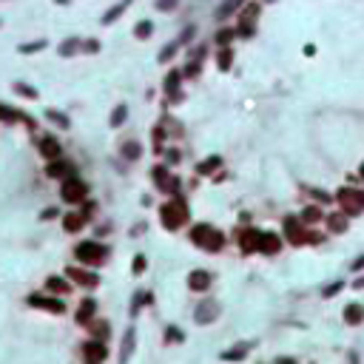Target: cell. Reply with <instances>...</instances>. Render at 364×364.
Returning a JSON list of instances; mask_svg holds the SVG:
<instances>
[{
	"mask_svg": "<svg viewBox=\"0 0 364 364\" xmlns=\"http://www.w3.org/2000/svg\"><path fill=\"white\" fill-rule=\"evenodd\" d=\"M77 253H80L83 259H97L100 248H97V245H83V248H77Z\"/></svg>",
	"mask_w": 364,
	"mask_h": 364,
	"instance_id": "obj_1",
	"label": "cell"
},
{
	"mask_svg": "<svg viewBox=\"0 0 364 364\" xmlns=\"http://www.w3.org/2000/svg\"><path fill=\"white\" fill-rule=\"evenodd\" d=\"M191 284H197V287H205V284H208L205 273H197V279H191Z\"/></svg>",
	"mask_w": 364,
	"mask_h": 364,
	"instance_id": "obj_2",
	"label": "cell"
},
{
	"mask_svg": "<svg viewBox=\"0 0 364 364\" xmlns=\"http://www.w3.org/2000/svg\"><path fill=\"white\" fill-rule=\"evenodd\" d=\"M359 316H362L359 307H347V319H359Z\"/></svg>",
	"mask_w": 364,
	"mask_h": 364,
	"instance_id": "obj_3",
	"label": "cell"
}]
</instances>
